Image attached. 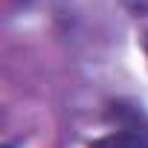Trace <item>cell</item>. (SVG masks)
<instances>
[{
  "mask_svg": "<svg viewBox=\"0 0 148 148\" xmlns=\"http://www.w3.org/2000/svg\"><path fill=\"white\" fill-rule=\"evenodd\" d=\"M90 148H148V134H145V131L122 128V131H113V134H108V136L93 139Z\"/></svg>",
  "mask_w": 148,
  "mask_h": 148,
  "instance_id": "cell-1",
  "label": "cell"
},
{
  "mask_svg": "<svg viewBox=\"0 0 148 148\" xmlns=\"http://www.w3.org/2000/svg\"><path fill=\"white\" fill-rule=\"evenodd\" d=\"M6 148H15V145H6Z\"/></svg>",
  "mask_w": 148,
  "mask_h": 148,
  "instance_id": "cell-4",
  "label": "cell"
},
{
  "mask_svg": "<svg viewBox=\"0 0 148 148\" xmlns=\"http://www.w3.org/2000/svg\"><path fill=\"white\" fill-rule=\"evenodd\" d=\"M122 6H125L131 15H136V18L148 15V0H122Z\"/></svg>",
  "mask_w": 148,
  "mask_h": 148,
  "instance_id": "cell-2",
  "label": "cell"
},
{
  "mask_svg": "<svg viewBox=\"0 0 148 148\" xmlns=\"http://www.w3.org/2000/svg\"><path fill=\"white\" fill-rule=\"evenodd\" d=\"M142 49H145V58H148V35L142 38Z\"/></svg>",
  "mask_w": 148,
  "mask_h": 148,
  "instance_id": "cell-3",
  "label": "cell"
}]
</instances>
